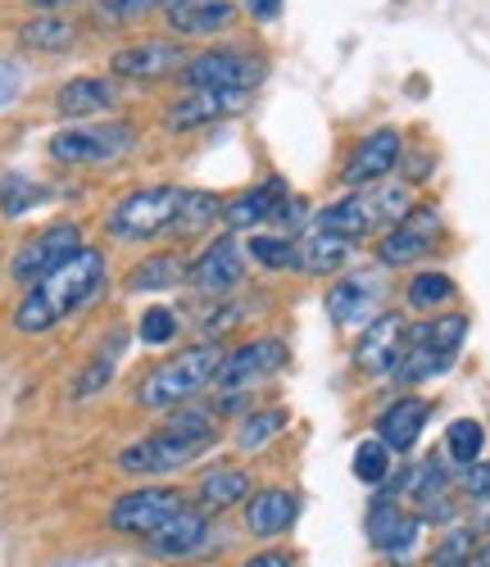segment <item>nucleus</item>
Returning a JSON list of instances; mask_svg holds the SVG:
<instances>
[{
    "instance_id": "1",
    "label": "nucleus",
    "mask_w": 490,
    "mask_h": 567,
    "mask_svg": "<svg viewBox=\"0 0 490 567\" xmlns=\"http://www.w3.org/2000/svg\"><path fill=\"white\" fill-rule=\"evenodd\" d=\"M101 287H105V255L95 246H78L64 264H55L28 287V296L14 309V327L23 337L51 332L55 322H64L69 313H78L82 305L101 296Z\"/></svg>"
},
{
    "instance_id": "2",
    "label": "nucleus",
    "mask_w": 490,
    "mask_h": 567,
    "mask_svg": "<svg viewBox=\"0 0 490 567\" xmlns=\"http://www.w3.org/2000/svg\"><path fill=\"white\" fill-rule=\"evenodd\" d=\"M218 363H223V350L214 341L205 346H191L164 363H155L151 372L141 377V386H136V404L141 409H177L186 400L201 395L214 377H218Z\"/></svg>"
},
{
    "instance_id": "3",
    "label": "nucleus",
    "mask_w": 490,
    "mask_h": 567,
    "mask_svg": "<svg viewBox=\"0 0 490 567\" xmlns=\"http://www.w3.org/2000/svg\"><path fill=\"white\" fill-rule=\"evenodd\" d=\"M268 73V60L259 51H245V45H210V51H195L182 64V82L191 91H255Z\"/></svg>"
},
{
    "instance_id": "4",
    "label": "nucleus",
    "mask_w": 490,
    "mask_h": 567,
    "mask_svg": "<svg viewBox=\"0 0 490 567\" xmlns=\"http://www.w3.org/2000/svg\"><path fill=\"white\" fill-rule=\"evenodd\" d=\"M182 192L186 186H141V192H127L110 209L105 231L114 236V241H151V236H164L173 227Z\"/></svg>"
},
{
    "instance_id": "5",
    "label": "nucleus",
    "mask_w": 490,
    "mask_h": 567,
    "mask_svg": "<svg viewBox=\"0 0 490 567\" xmlns=\"http://www.w3.org/2000/svg\"><path fill=\"white\" fill-rule=\"evenodd\" d=\"M136 146L132 123H95V127H73L51 136V159L55 164H105L119 159Z\"/></svg>"
},
{
    "instance_id": "6",
    "label": "nucleus",
    "mask_w": 490,
    "mask_h": 567,
    "mask_svg": "<svg viewBox=\"0 0 490 567\" xmlns=\"http://www.w3.org/2000/svg\"><path fill=\"white\" fill-rule=\"evenodd\" d=\"M440 231H446V223H440V209L436 205H414L400 223H390V231L377 241V264L381 268H405L422 255L436 250Z\"/></svg>"
},
{
    "instance_id": "7",
    "label": "nucleus",
    "mask_w": 490,
    "mask_h": 567,
    "mask_svg": "<svg viewBox=\"0 0 490 567\" xmlns=\"http://www.w3.org/2000/svg\"><path fill=\"white\" fill-rule=\"evenodd\" d=\"M182 504H186V495L173 491V486H141V491H127L110 504V527L119 536H141L145 540L151 532H160Z\"/></svg>"
},
{
    "instance_id": "8",
    "label": "nucleus",
    "mask_w": 490,
    "mask_h": 567,
    "mask_svg": "<svg viewBox=\"0 0 490 567\" xmlns=\"http://www.w3.org/2000/svg\"><path fill=\"white\" fill-rule=\"evenodd\" d=\"M78 246H82V227H78V223H51L45 231L28 236V241L14 250V259H10V277L23 281V287H32L37 277H45L55 264H64Z\"/></svg>"
},
{
    "instance_id": "9",
    "label": "nucleus",
    "mask_w": 490,
    "mask_h": 567,
    "mask_svg": "<svg viewBox=\"0 0 490 567\" xmlns=\"http://www.w3.org/2000/svg\"><path fill=\"white\" fill-rule=\"evenodd\" d=\"M205 450H210L205 441H177L169 432H155L119 454V472H127V477H160V472H177V467L195 463Z\"/></svg>"
},
{
    "instance_id": "10",
    "label": "nucleus",
    "mask_w": 490,
    "mask_h": 567,
    "mask_svg": "<svg viewBox=\"0 0 490 567\" xmlns=\"http://www.w3.org/2000/svg\"><path fill=\"white\" fill-rule=\"evenodd\" d=\"M405 350H409V327H405V318H400V313H377V318H368L364 337H359V346H355V368H359L364 377H386V372L400 368Z\"/></svg>"
},
{
    "instance_id": "11",
    "label": "nucleus",
    "mask_w": 490,
    "mask_h": 567,
    "mask_svg": "<svg viewBox=\"0 0 490 567\" xmlns=\"http://www.w3.org/2000/svg\"><path fill=\"white\" fill-rule=\"evenodd\" d=\"M186 64V51L177 41H136V45H123V51L110 55V73L119 82H164V78H177Z\"/></svg>"
},
{
    "instance_id": "12",
    "label": "nucleus",
    "mask_w": 490,
    "mask_h": 567,
    "mask_svg": "<svg viewBox=\"0 0 490 567\" xmlns=\"http://www.w3.org/2000/svg\"><path fill=\"white\" fill-rule=\"evenodd\" d=\"M245 272V246L236 241V231H223L218 241L205 246V255H195V264H186V281L205 296H227L232 287H241Z\"/></svg>"
},
{
    "instance_id": "13",
    "label": "nucleus",
    "mask_w": 490,
    "mask_h": 567,
    "mask_svg": "<svg viewBox=\"0 0 490 567\" xmlns=\"http://www.w3.org/2000/svg\"><path fill=\"white\" fill-rule=\"evenodd\" d=\"M400 155H405V136L396 127H377V132H368L359 146L350 151L346 168H340V182H346L350 192H359V186H372V182L396 173Z\"/></svg>"
},
{
    "instance_id": "14",
    "label": "nucleus",
    "mask_w": 490,
    "mask_h": 567,
    "mask_svg": "<svg viewBox=\"0 0 490 567\" xmlns=\"http://www.w3.org/2000/svg\"><path fill=\"white\" fill-rule=\"evenodd\" d=\"M282 363H286V346L277 337H259V341H245L241 350L223 354L214 382L223 391H245L251 382H264V377L282 372Z\"/></svg>"
},
{
    "instance_id": "15",
    "label": "nucleus",
    "mask_w": 490,
    "mask_h": 567,
    "mask_svg": "<svg viewBox=\"0 0 490 567\" xmlns=\"http://www.w3.org/2000/svg\"><path fill=\"white\" fill-rule=\"evenodd\" d=\"M251 101V91H186L182 101H173L164 110V127L169 132H195L223 118H236Z\"/></svg>"
},
{
    "instance_id": "16",
    "label": "nucleus",
    "mask_w": 490,
    "mask_h": 567,
    "mask_svg": "<svg viewBox=\"0 0 490 567\" xmlns=\"http://www.w3.org/2000/svg\"><path fill=\"white\" fill-rule=\"evenodd\" d=\"M164 19L177 37H218L241 19L236 0H169Z\"/></svg>"
},
{
    "instance_id": "17",
    "label": "nucleus",
    "mask_w": 490,
    "mask_h": 567,
    "mask_svg": "<svg viewBox=\"0 0 490 567\" xmlns=\"http://www.w3.org/2000/svg\"><path fill=\"white\" fill-rule=\"evenodd\" d=\"M205 540H210V513L182 504L160 532L145 536V549L155 558H191L195 549H205Z\"/></svg>"
},
{
    "instance_id": "18",
    "label": "nucleus",
    "mask_w": 490,
    "mask_h": 567,
    "mask_svg": "<svg viewBox=\"0 0 490 567\" xmlns=\"http://www.w3.org/2000/svg\"><path fill=\"white\" fill-rule=\"evenodd\" d=\"M431 422V400H418V395H405L396 400L381 417H377V441L390 450V454H405L418 445L422 427Z\"/></svg>"
},
{
    "instance_id": "19",
    "label": "nucleus",
    "mask_w": 490,
    "mask_h": 567,
    "mask_svg": "<svg viewBox=\"0 0 490 567\" xmlns=\"http://www.w3.org/2000/svg\"><path fill=\"white\" fill-rule=\"evenodd\" d=\"M119 105V78H73L55 91L60 118H95Z\"/></svg>"
},
{
    "instance_id": "20",
    "label": "nucleus",
    "mask_w": 490,
    "mask_h": 567,
    "mask_svg": "<svg viewBox=\"0 0 490 567\" xmlns=\"http://www.w3.org/2000/svg\"><path fill=\"white\" fill-rule=\"evenodd\" d=\"M282 200H286V182L282 177H264L259 186H251V192H241L236 200H227L218 223H227V231H245V227H255L264 218H277Z\"/></svg>"
},
{
    "instance_id": "21",
    "label": "nucleus",
    "mask_w": 490,
    "mask_h": 567,
    "mask_svg": "<svg viewBox=\"0 0 490 567\" xmlns=\"http://www.w3.org/2000/svg\"><path fill=\"white\" fill-rule=\"evenodd\" d=\"M296 495L282 491V486H268L259 495L245 499V527H251L255 536H282L290 523H296Z\"/></svg>"
},
{
    "instance_id": "22",
    "label": "nucleus",
    "mask_w": 490,
    "mask_h": 567,
    "mask_svg": "<svg viewBox=\"0 0 490 567\" xmlns=\"http://www.w3.org/2000/svg\"><path fill=\"white\" fill-rule=\"evenodd\" d=\"M350 255H355L350 236H336V231H327V227H314L305 241H300V268L314 272V277H327V272L350 268Z\"/></svg>"
},
{
    "instance_id": "23",
    "label": "nucleus",
    "mask_w": 490,
    "mask_h": 567,
    "mask_svg": "<svg viewBox=\"0 0 490 567\" xmlns=\"http://www.w3.org/2000/svg\"><path fill=\"white\" fill-rule=\"evenodd\" d=\"M241 499H251V472L245 467H210L201 477V486H195V504L205 513L236 508Z\"/></svg>"
},
{
    "instance_id": "24",
    "label": "nucleus",
    "mask_w": 490,
    "mask_h": 567,
    "mask_svg": "<svg viewBox=\"0 0 490 567\" xmlns=\"http://www.w3.org/2000/svg\"><path fill=\"white\" fill-rule=\"evenodd\" d=\"M377 223H381V218H377V205H372L368 192L346 196V200H336V205H327V209L318 214V227H327V231H336V236H350V241L368 236Z\"/></svg>"
},
{
    "instance_id": "25",
    "label": "nucleus",
    "mask_w": 490,
    "mask_h": 567,
    "mask_svg": "<svg viewBox=\"0 0 490 567\" xmlns=\"http://www.w3.org/2000/svg\"><path fill=\"white\" fill-rule=\"evenodd\" d=\"M372 300H377V291H372V281H368V277H350V281H336V287L327 291V313H331V322H340V327H350V322L368 318Z\"/></svg>"
},
{
    "instance_id": "26",
    "label": "nucleus",
    "mask_w": 490,
    "mask_h": 567,
    "mask_svg": "<svg viewBox=\"0 0 490 567\" xmlns=\"http://www.w3.org/2000/svg\"><path fill=\"white\" fill-rule=\"evenodd\" d=\"M468 341V318L463 313H440L422 327L409 332V346H422V350H436V354H459V346Z\"/></svg>"
},
{
    "instance_id": "27",
    "label": "nucleus",
    "mask_w": 490,
    "mask_h": 567,
    "mask_svg": "<svg viewBox=\"0 0 490 567\" xmlns=\"http://www.w3.org/2000/svg\"><path fill=\"white\" fill-rule=\"evenodd\" d=\"M177 281H186V264L177 255H145L127 272V291H173Z\"/></svg>"
},
{
    "instance_id": "28",
    "label": "nucleus",
    "mask_w": 490,
    "mask_h": 567,
    "mask_svg": "<svg viewBox=\"0 0 490 567\" xmlns=\"http://www.w3.org/2000/svg\"><path fill=\"white\" fill-rule=\"evenodd\" d=\"M218 214H223V200L214 196V192H182V205H177V214H173V227H169V236H201L210 223H218Z\"/></svg>"
},
{
    "instance_id": "29",
    "label": "nucleus",
    "mask_w": 490,
    "mask_h": 567,
    "mask_svg": "<svg viewBox=\"0 0 490 567\" xmlns=\"http://www.w3.org/2000/svg\"><path fill=\"white\" fill-rule=\"evenodd\" d=\"M73 23L60 19V14H37L19 28V41L28 45V51H41V55H55V51H69L73 45Z\"/></svg>"
},
{
    "instance_id": "30",
    "label": "nucleus",
    "mask_w": 490,
    "mask_h": 567,
    "mask_svg": "<svg viewBox=\"0 0 490 567\" xmlns=\"http://www.w3.org/2000/svg\"><path fill=\"white\" fill-rule=\"evenodd\" d=\"M282 427H286V409H255V413H245L241 422H236V450H245V454H255V450H264L273 436H282Z\"/></svg>"
},
{
    "instance_id": "31",
    "label": "nucleus",
    "mask_w": 490,
    "mask_h": 567,
    "mask_svg": "<svg viewBox=\"0 0 490 567\" xmlns=\"http://www.w3.org/2000/svg\"><path fill=\"white\" fill-rule=\"evenodd\" d=\"M245 255H251L255 264H264L268 272H286V268H300V246L290 241V236H251L245 241Z\"/></svg>"
},
{
    "instance_id": "32",
    "label": "nucleus",
    "mask_w": 490,
    "mask_h": 567,
    "mask_svg": "<svg viewBox=\"0 0 490 567\" xmlns=\"http://www.w3.org/2000/svg\"><path fill=\"white\" fill-rule=\"evenodd\" d=\"M455 291H459V287H455V277H446V272H418V277L409 281L405 300H409V309L431 313V309H440V305H450Z\"/></svg>"
},
{
    "instance_id": "33",
    "label": "nucleus",
    "mask_w": 490,
    "mask_h": 567,
    "mask_svg": "<svg viewBox=\"0 0 490 567\" xmlns=\"http://www.w3.org/2000/svg\"><path fill=\"white\" fill-rule=\"evenodd\" d=\"M45 196V186H37L32 177H19V173H10V177H0V214L6 218H23L28 209H37Z\"/></svg>"
},
{
    "instance_id": "34",
    "label": "nucleus",
    "mask_w": 490,
    "mask_h": 567,
    "mask_svg": "<svg viewBox=\"0 0 490 567\" xmlns=\"http://www.w3.org/2000/svg\"><path fill=\"white\" fill-rule=\"evenodd\" d=\"M481 450H486V427L477 417H459V422H450V432H446V454L463 467V463H472V458H481Z\"/></svg>"
},
{
    "instance_id": "35",
    "label": "nucleus",
    "mask_w": 490,
    "mask_h": 567,
    "mask_svg": "<svg viewBox=\"0 0 490 567\" xmlns=\"http://www.w3.org/2000/svg\"><path fill=\"white\" fill-rule=\"evenodd\" d=\"M160 432H169V436H177V441H205V445H214V413H205V409H182L177 404V413H169V422Z\"/></svg>"
},
{
    "instance_id": "36",
    "label": "nucleus",
    "mask_w": 490,
    "mask_h": 567,
    "mask_svg": "<svg viewBox=\"0 0 490 567\" xmlns=\"http://www.w3.org/2000/svg\"><path fill=\"white\" fill-rule=\"evenodd\" d=\"M400 363H405V368H396V377L414 386V382H427V377H440V372H446V368H450V354H436V350L409 346Z\"/></svg>"
},
{
    "instance_id": "37",
    "label": "nucleus",
    "mask_w": 490,
    "mask_h": 567,
    "mask_svg": "<svg viewBox=\"0 0 490 567\" xmlns=\"http://www.w3.org/2000/svg\"><path fill=\"white\" fill-rule=\"evenodd\" d=\"M355 477L368 482V486H381V482L390 477V450H386L377 436L355 450Z\"/></svg>"
},
{
    "instance_id": "38",
    "label": "nucleus",
    "mask_w": 490,
    "mask_h": 567,
    "mask_svg": "<svg viewBox=\"0 0 490 567\" xmlns=\"http://www.w3.org/2000/svg\"><path fill=\"white\" fill-rule=\"evenodd\" d=\"M177 337V313L169 305H151L141 313V341L145 346H169Z\"/></svg>"
},
{
    "instance_id": "39",
    "label": "nucleus",
    "mask_w": 490,
    "mask_h": 567,
    "mask_svg": "<svg viewBox=\"0 0 490 567\" xmlns=\"http://www.w3.org/2000/svg\"><path fill=\"white\" fill-rule=\"evenodd\" d=\"M405 517H409V513H400L390 499H377V504H372V513H368V536H372V545H377V549H386V545H390V536L400 532Z\"/></svg>"
},
{
    "instance_id": "40",
    "label": "nucleus",
    "mask_w": 490,
    "mask_h": 567,
    "mask_svg": "<svg viewBox=\"0 0 490 567\" xmlns=\"http://www.w3.org/2000/svg\"><path fill=\"white\" fill-rule=\"evenodd\" d=\"M110 377H114V359L110 354H101V359H91V368L78 377V382H73V400H86V395H95V391H101L105 382H110Z\"/></svg>"
},
{
    "instance_id": "41",
    "label": "nucleus",
    "mask_w": 490,
    "mask_h": 567,
    "mask_svg": "<svg viewBox=\"0 0 490 567\" xmlns=\"http://www.w3.org/2000/svg\"><path fill=\"white\" fill-rule=\"evenodd\" d=\"M455 482H459V491H463V495H472V499H486V495H490V463H481V458L463 463Z\"/></svg>"
},
{
    "instance_id": "42",
    "label": "nucleus",
    "mask_w": 490,
    "mask_h": 567,
    "mask_svg": "<svg viewBox=\"0 0 490 567\" xmlns=\"http://www.w3.org/2000/svg\"><path fill=\"white\" fill-rule=\"evenodd\" d=\"M472 527H455L446 540H440V549H436V563H468L472 558Z\"/></svg>"
},
{
    "instance_id": "43",
    "label": "nucleus",
    "mask_w": 490,
    "mask_h": 567,
    "mask_svg": "<svg viewBox=\"0 0 490 567\" xmlns=\"http://www.w3.org/2000/svg\"><path fill=\"white\" fill-rule=\"evenodd\" d=\"M169 0H101V14L105 19H141L151 10H164Z\"/></svg>"
},
{
    "instance_id": "44",
    "label": "nucleus",
    "mask_w": 490,
    "mask_h": 567,
    "mask_svg": "<svg viewBox=\"0 0 490 567\" xmlns=\"http://www.w3.org/2000/svg\"><path fill=\"white\" fill-rule=\"evenodd\" d=\"M19 86H23V73H19L10 60H0V110H6V105L19 96Z\"/></svg>"
},
{
    "instance_id": "45",
    "label": "nucleus",
    "mask_w": 490,
    "mask_h": 567,
    "mask_svg": "<svg viewBox=\"0 0 490 567\" xmlns=\"http://www.w3.org/2000/svg\"><path fill=\"white\" fill-rule=\"evenodd\" d=\"M241 10L251 14L255 23H273L282 14V0H241Z\"/></svg>"
},
{
    "instance_id": "46",
    "label": "nucleus",
    "mask_w": 490,
    "mask_h": 567,
    "mask_svg": "<svg viewBox=\"0 0 490 567\" xmlns=\"http://www.w3.org/2000/svg\"><path fill=\"white\" fill-rule=\"evenodd\" d=\"M245 567H296V558L282 554V549H268V554H255V558L245 563Z\"/></svg>"
},
{
    "instance_id": "47",
    "label": "nucleus",
    "mask_w": 490,
    "mask_h": 567,
    "mask_svg": "<svg viewBox=\"0 0 490 567\" xmlns=\"http://www.w3.org/2000/svg\"><path fill=\"white\" fill-rule=\"evenodd\" d=\"M32 10H41V14H60V10H69L73 0H28Z\"/></svg>"
},
{
    "instance_id": "48",
    "label": "nucleus",
    "mask_w": 490,
    "mask_h": 567,
    "mask_svg": "<svg viewBox=\"0 0 490 567\" xmlns=\"http://www.w3.org/2000/svg\"><path fill=\"white\" fill-rule=\"evenodd\" d=\"M477 567H490V545H481V554H477Z\"/></svg>"
}]
</instances>
